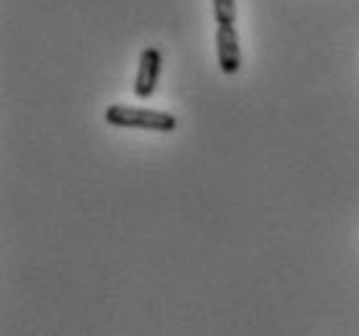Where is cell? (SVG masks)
<instances>
[{"mask_svg":"<svg viewBox=\"0 0 359 336\" xmlns=\"http://www.w3.org/2000/svg\"><path fill=\"white\" fill-rule=\"evenodd\" d=\"M111 127H122V130H150V132H173L179 127V119L171 112H161V109H145V107H124V104H111L104 112Z\"/></svg>","mask_w":359,"mask_h":336,"instance_id":"obj_1","label":"cell"},{"mask_svg":"<svg viewBox=\"0 0 359 336\" xmlns=\"http://www.w3.org/2000/svg\"><path fill=\"white\" fill-rule=\"evenodd\" d=\"M161 65H163V58L156 47H145L140 52L137 78H135V96L137 99L153 96V90L158 88V78H161Z\"/></svg>","mask_w":359,"mask_h":336,"instance_id":"obj_2","label":"cell"},{"mask_svg":"<svg viewBox=\"0 0 359 336\" xmlns=\"http://www.w3.org/2000/svg\"><path fill=\"white\" fill-rule=\"evenodd\" d=\"M217 44V65L225 75H236L241 70V39L236 26H217L215 34Z\"/></svg>","mask_w":359,"mask_h":336,"instance_id":"obj_3","label":"cell"},{"mask_svg":"<svg viewBox=\"0 0 359 336\" xmlns=\"http://www.w3.org/2000/svg\"><path fill=\"white\" fill-rule=\"evenodd\" d=\"M212 13L217 26H233L238 16L236 0H212Z\"/></svg>","mask_w":359,"mask_h":336,"instance_id":"obj_4","label":"cell"}]
</instances>
